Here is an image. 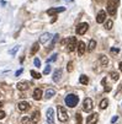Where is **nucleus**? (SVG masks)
Wrapping results in <instances>:
<instances>
[{
  "instance_id": "1",
  "label": "nucleus",
  "mask_w": 122,
  "mask_h": 124,
  "mask_svg": "<svg viewBox=\"0 0 122 124\" xmlns=\"http://www.w3.org/2000/svg\"><path fill=\"white\" fill-rule=\"evenodd\" d=\"M79 103V97L74 93H69L65 96V104L68 106V107H70V108H74L77 107Z\"/></svg>"
},
{
  "instance_id": "2",
  "label": "nucleus",
  "mask_w": 122,
  "mask_h": 124,
  "mask_svg": "<svg viewBox=\"0 0 122 124\" xmlns=\"http://www.w3.org/2000/svg\"><path fill=\"white\" fill-rule=\"evenodd\" d=\"M67 43V47H68V50L69 52H73L75 48H78V42H77V38L75 37H69L67 39H63L62 41V44H65Z\"/></svg>"
},
{
  "instance_id": "3",
  "label": "nucleus",
  "mask_w": 122,
  "mask_h": 124,
  "mask_svg": "<svg viewBox=\"0 0 122 124\" xmlns=\"http://www.w3.org/2000/svg\"><path fill=\"white\" fill-rule=\"evenodd\" d=\"M118 4H120V0H109V3H107V12L111 16H115L116 15Z\"/></svg>"
},
{
  "instance_id": "4",
  "label": "nucleus",
  "mask_w": 122,
  "mask_h": 124,
  "mask_svg": "<svg viewBox=\"0 0 122 124\" xmlns=\"http://www.w3.org/2000/svg\"><path fill=\"white\" fill-rule=\"evenodd\" d=\"M57 112H58V119H59L62 123H64V122H67V120L69 119L68 112H67V109L63 107V106H58Z\"/></svg>"
},
{
  "instance_id": "5",
  "label": "nucleus",
  "mask_w": 122,
  "mask_h": 124,
  "mask_svg": "<svg viewBox=\"0 0 122 124\" xmlns=\"http://www.w3.org/2000/svg\"><path fill=\"white\" fill-rule=\"evenodd\" d=\"M93 108H94V102H93V100L89 98V97H86V98L84 100V103H83V111L89 113V112L93 111Z\"/></svg>"
},
{
  "instance_id": "6",
  "label": "nucleus",
  "mask_w": 122,
  "mask_h": 124,
  "mask_svg": "<svg viewBox=\"0 0 122 124\" xmlns=\"http://www.w3.org/2000/svg\"><path fill=\"white\" fill-rule=\"evenodd\" d=\"M88 28H89V25L88 23H86V22H81V23H79L77 26V33L80 34V36H83L84 33H86Z\"/></svg>"
},
{
  "instance_id": "7",
  "label": "nucleus",
  "mask_w": 122,
  "mask_h": 124,
  "mask_svg": "<svg viewBox=\"0 0 122 124\" xmlns=\"http://www.w3.org/2000/svg\"><path fill=\"white\" fill-rule=\"evenodd\" d=\"M47 122H48V124H56L54 123V109L53 108L47 109Z\"/></svg>"
},
{
  "instance_id": "8",
  "label": "nucleus",
  "mask_w": 122,
  "mask_h": 124,
  "mask_svg": "<svg viewBox=\"0 0 122 124\" xmlns=\"http://www.w3.org/2000/svg\"><path fill=\"white\" fill-rule=\"evenodd\" d=\"M99 120V114L97 113H93L86 118V124H96Z\"/></svg>"
},
{
  "instance_id": "9",
  "label": "nucleus",
  "mask_w": 122,
  "mask_h": 124,
  "mask_svg": "<svg viewBox=\"0 0 122 124\" xmlns=\"http://www.w3.org/2000/svg\"><path fill=\"white\" fill-rule=\"evenodd\" d=\"M105 20H106V11H104V10L99 11V14L96 16V22L102 23V22H105Z\"/></svg>"
},
{
  "instance_id": "10",
  "label": "nucleus",
  "mask_w": 122,
  "mask_h": 124,
  "mask_svg": "<svg viewBox=\"0 0 122 124\" xmlns=\"http://www.w3.org/2000/svg\"><path fill=\"white\" fill-rule=\"evenodd\" d=\"M62 75H63V71H62V69H56L54 71H53V81L54 82H58L59 80H61V78H62Z\"/></svg>"
},
{
  "instance_id": "11",
  "label": "nucleus",
  "mask_w": 122,
  "mask_h": 124,
  "mask_svg": "<svg viewBox=\"0 0 122 124\" xmlns=\"http://www.w3.org/2000/svg\"><path fill=\"white\" fill-rule=\"evenodd\" d=\"M65 10V8H52V9H48L47 10V14L48 15H57V14H59V12H62V11H64Z\"/></svg>"
},
{
  "instance_id": "12",
  "label": "nucleus",
  "mask_w": 122,
  "mask_h": 124,
  "mask_svg": "<svg viewBox=\"0 0 122 124\" xmlns=\"http://www.w3.org/2000/svg\"><path fill=\"white\" fill-rule=\"evenodd\" d=\"M17 107H19V109H20V111L25 112V111H27V109L30 108V103H28V102H26V101H21V102H19Z\"/></svg>"
},
{
  "instance_id": "13",
  "label": "nucleus",
  "mask_w": 122,
  "mask_h": 124,
  "mask_svg": "<svg viewBox=\"0 0 122 124\" xmlns=\"http://www.w3.org/2000/svg\"><path fill=\"white\" fill-rule=\"evenodd\" d=\"M52 37V34L51 33H48V32H46V33H43V34H41V37H40V43H47L48 41H49V38Z\"/></svg>"
},
{
  "instance_id": "14",
  "label": "nucleus",
  "mask_w": 122,
  "mask_h": 124,
  "mask_svg": "<svg viewBox=\"0 0 122 124\" xmlns=\"http://www.w3.org/2000/svg\"><path fill=\"white\" fill-rule=\"evenodd\" d=\"M85 50H86V46H85V43H84L83 41L79 42V43H78V53H79V55H80V57L85 53Z\"/></svg>"
},
{
  "instance_id": "15",
  "label": "nucleus",
  "mask_w": 122,
  "mask_h": 124,
  "mask_svg": "<svg viewBox=\"0 0 122 124\" xmlns=\"http://www.w3.org/2000/svg\"><path fill=\"white\" fill-rule=\"evenodd\" d=\"M16 87H17V90H20V91H26L27 88H28V82L21 81V82H19V84L16 85Z\"/></svg>"
},
{
  "instance_id": "16",
  "label": "nucleus",
  "mask_w": 122,
  "mask_h": 124,
  "mask_svg": "<svg viewBox=\"0 0 122 124\" xmlns=\"http://www.w3.org/2000/svg\"><path fill=\"white\" fill-rule=\"evenodd\" d=\"M31 120L33 124H37L40 122V111H35L32 113V117H31Z\"/></svg>"
},
{
  "instance_id": "17",
  "label": "nucleus",
  "mask_w": 122,
  "mask_h": 124,
  "mask_svg": "<svg viewBox=\"0 0 122 124\" xmlns=\"http://www.w3.org/2000/svg\"><path fill=\"white\" fill-rule=\"evenodd\" d=\"M35 100H37V101H40L41 98H42V90L41 88H36V90L33 91V96H32Z\"/></svg>"
},
{
  "instance_id": "18",
  "label": "nucleus",
  "mask_w": 122,
  "mask_h": 124,
  "mask_svg": "<svg viewBox=\"0 0 122 124\" xmlns=\"http://www.w3.org/2000/svg\"><path fill=\"white\" fill-rule=\"evenodd\" d=\"M56 95V90H53V88H48V90L46 91V93H44V97L47 98V100H49V98H52Z\"/></svg>"
},
{
  "instance_id": "19",
  "label": "nucleus",
  "mask_w": 122,
  "mask_h": 124,
  "mask_svg": "<svg viewBox=\"0 0 122 124\" xmlns=\"http://www.w3.org/2000/svg\"><path fill=\"white\" fill-rule=\"evenodd\" d=\"M100 63H101V65L102 66H107V64H109V59H107V57L106 55H100Z\"/></svg>"
},
{
  "instance_id": "20",
  "label": "nucleus",
  "mask_w": 122,
  "mask_h": 124,
  "mask_svg": "<svg viewBox=\"0 0 122 124\" xmlns=\"http://www.w3.org/2000/svg\"><path fill=\"white\" fill-rule=\"evenodd\" d=\"M95 48H96V41H95V39H90V42H89V46H88V49H89V52H93Z\"/></svg>"
},
{
  "instance_id": "21",
  "label": "nucleus",
  "mask_w": 122,
  "mask_h": 124,
  "mask_svg": "<svg viewBox=\"0 0 122 124\" xmlns=\"http://www.w3.org/2000/svg\"><path fill=\"white\" fill-rule=\"evenodd\" d=\"M79 81H80V84H83V85H88V84H89V79H88V76H86V75H80Z\"/></svg>"
},
{
  "instance_id": "22",
  "label": "nucleus",
  "mask_w": 122,
  "mask_h": 124,
  "mask_svg": "<svg viewBox=\"0 0 122 124\" xmlns=\"http://www.w3.org/2000/svg\"><path fill=\"white\" fill-rule=\"evenodd\" d=\"M107 106H109V100H107V98H104V100L100 102V108H101V109L107 108Z\"/></svg>"
},
{
  "instance_id": "23",
  "label": "nucleus",
  "mask_w": 122,
  "mask_h": 124,
  "mask_svg": "<svg viewBox=\"0 0 122 124\" xmlns=\"http://www.w3.org/2000/svg\"><path fill=\"white\" fill-rule=\"evenodd\" d=\"M40 49V44L36 42V43H33V46H32V48H31V54L33 55V54H36L37 53V50Z\"/></svg>"
},
{
  "instance_id": "24",
  "label": "nucleus",
  "mask_w": 122,
  "mask_h": 124,
  "mask_svg": "<svg viewBox=\"0 0 122 124\" xmlns=\"http://www.w3.org/2000/svg\"><path fill=\"white\" fill-rule=\"evenodd\" d=\"M110 78L112 79V81H117V80L120 79V75H118V73H116V71H111V73H110Z\"/></svg>"
},
{
  "instance_id": "25",
  "label": "nucleus",
  "mask_w": 122,
  "mask_h": 124,
  "mask_svg": "<svg viewBox=\"0 0 122 124\" xmlns=\"http://www.w3.org/2000/svg\"><path fill=\"white\" fill-rule=\"evenodd\" d=\"M21 124H32V120L30 117H24L21 119Z\"/></svg>"
},
{
  "instance_id": "26",
  "label": "nucleus",
  "mask_w": 122,
  "mask_h": 124,
  "mask_svg": "<svg viewBox=\"0 0 122 124\" xmlns=\"http://www.w3.org/2000/svg\"><path fill=\"white\" fill-rule=\"evenodd\" d=\"M101 85H104V86H105V92H109V91H111V87H110L109 85H106V79H102V81H101Z\"/></svg>"
},
{
  "instance_id": "27",
  "label": "nucleus",
  "mask_w": 122,
  "mask_h": 124,
  "mask_svg": "<svg viewBox=\"0 0 122 124\" xmlns=\"http://www.w3.org/2000/svg\"><path fill=\"white\" fill-rule=\"evenodd\" d=\"M31 76H32L33 79H40L42 75H41L40 73H37V71H35V70H31Z\"/></svg>"
},
{
  "instance_id": "28",
  "label": "nucleus",
  "mask_w": 122,
  "mask_h": 124,
  "mask_svg": "<svg viewBox=\"0 0 122 124\" xmlns=\"http://www.w3.org/2000/svg\"><path fill=\"white\" fill-rule=\"evenodd\" d=\"M19 49H20V46H16L15 48H12V49L9 50V54H10V55H15V54H16V52L19 50Z\"/></svg>"
},
{
  "instance_id": "29",
  "label": "nucleus",
  "mask_w": 122,
  "mask_h": 124,
  "mask_svg": "<svg viewBox=\"0 0 122 124\" xmlns=\"http://www.w3.org/2000/svg\"><path fill=\"white\" fill-rule=\"evenodd\" d=\"M112 26H113L112 20H107V21H106V23H105V28H106V30H111V28H112Z\"/></svg>"
},
{
  "instance_id": "30",
  "label": "nucleus",
  "mask_w": 122,
  "mask_h": 124,
  "mask_svg": "<svg viewBox=\"0 0 122 124\" xmlns=\"http://www.w3.org/2000/svg\"><path fill=\"white\" fill-rule=\"evenodd\" d=\"M58 38H59V34H54V37H53V41H52V43H51V46H49V48H52L54 44H56V42L58 41Z\"/></svg>"
},
{
  "instance_id": "31",
  "label": "nucleus",
  "mask_w": 122,
  "mask_h": 124,
  "mask_svg": "<svg viewBox=\"0 0 122 124\" xmlns=\"http://www.w3.org/2000/svg\"><path fill=\"white\" fill-rule=\"evenodd\" d=\"M57 57H58V54H57V53H54L53 55H51V58H48V59H47V62H48V63H51V62H54V60L57 59Z\"/></svg>"
},
{
  "instance_id": "32",
  "label": "nucleus",
  "mask_w": 122,
  "mask_h": 124,
  "mask_svg": "<svg viewBox=\"0 0 122 124\" xmlns=\"http://www.w3.org/2000/svg\"><path fill=\"white\" fill-rule=\"evenodd\" d=\"M75 118H77V124H81V123H83V119H81L80 113H77V114H75Z\"/></svg>"
},
{
  "instance_id": "33",
  "label": "nucleus",
  "mask_w": 122,
  "mask_h": 124,
  "mask_svg": "<svg viewBox=\"0 0 122 124\" xmlns=\"http://www.w3.org/2000/svg\"><path fill=\"white\" fill-rule=\"evenodd\" d=\"M49 73H51V66L47 65V66L44 68V70H43V75H48Z\"/></svg>"
},
{
  "instance_id": "34",
  "label": "nucleus",
  "mask_w": 122,
  "mask_h": 124,
  "mask_svg": "<svg viewBox=\"0 0 122 124\" xmlns=\"http://www.w3.org/2000/svg\"><path fill=\"white\" fill-rule=\"evenodd\" d=\"M33 63H35V66H36V68H40V66H41V62H40L38 58H35Z\"/></svg>"
},
{
  "instance_id": "35",
  "label": "nucleus",
  "mask_w": 122,
  "mask_h": 124,
  "mask_svg": "<svg viewBox=\"0 0 122 124\" xmlns=\"http://www.w3.org/2000/svg\"><path fill=\"white\" fill-rule=\"evenodd\" d=\"M118 52H120L118 48H111V49H110V53H111V54H113V55H116Z\"/></svg>"
},
{
  "instance_id": "36",
  "label": "nucleus",
  "mask_w": 122,
  "mask_h": 124,
  "mask_svg": "<svg viewBox=\"0 0 122 124\" xmlns=\"http://www.w3.org/2000/svg\"><path fill=\"white\" fill-rule=\"evenodd\" d=\"M67 70H68L69 73H70L72 70H73V62H69V63H68V68H67Z\"/></svg>"
},
{
  "instance_id": "37",
  "label": "nucleus",
  "mask_w": 122,
  "mask_h": 124,
  "mask_svg": "<svg viewBox=\"0 0 122 124\" xmlns=\"http://www.w3.org/2000/svg\"><path fill=\"white\" fill-rule=\"evenodd\" d=\"M22 71H24V69H19V70L15 73V76H20V75L22 74Z\"/></svg>"
},
{
  "instance_id": "38",
  "label": "nucleus",
  "mask_w": 122,
  "mask_h": 124,
  "mask_svg": "<svg viewBox=\"0 0 122 124\" xmlns=\"http://www.w3.org/2000/svg\"><path fill=\"white\" fill-rule=\"evenodd\" d=\"M4 118H5V112L0 111V119H4Z\"/></svg>"
},
{
  "instance_id": "39",
  "label": "nucleus",
  "mask_w": 122,
  "mask_h": 124,
  "mask_svg": "<svg viewBox=\"0 0 122 124\" xmlns=\"http://www.w3.org/2000/svg\"><path fill=\"white\" fill-rule=\"evenodd\" d=\"M117 119H118V116H115V117H112V119H111V123H116V122H117Z\"/></svg>"
},
{
  "instance_id": "40",
  "label": "nucleus",
  "mask_w": 122,
  "mask_h": 124,
  "mask_svg": "<svg viewBox=\"0 0 122 124\" xmlns=\"http://www.w3.org/2000/svg\"><path fill=\"white\" fill-rule=\"evenodd\" d=\"M118 69H120V71L122 73V62H120V63H118Z\"/></svg>"
},
{
  "instance_id": "41",
  "label": "nucleus",
  "mask_w": 122,
  "mask_h": 124,
  "mask_svg": "<svg viewBox=\"0 0 122 124\" xmlns=\"http://www.w3.org/2000/svg\"><path fill=\"white\" fill-rule=\"evenodd\" d=\"M1 106H3V102H0V108H1Z\"/></svg>"
},
{
  "instance_id": "42",
  "label": "nucleus",
  "mask_w": 122,
  "mask_h": 124,
  "mask_svg": "<svg viewBox=\"0 0 122 124\" xmlns=\"http://www.w3.org/2000/svg\"><path fill=\"white\" fill-rule=\"evenodd\" d=\"M68 1H72V0H68Z\"/></svg>"
}]
</instances>
